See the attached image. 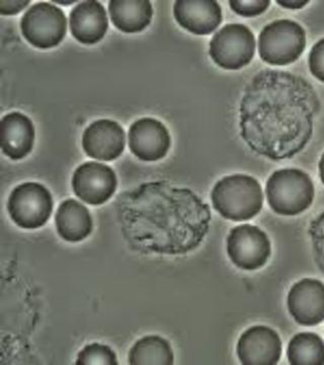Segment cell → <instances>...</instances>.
<instances>
[{
  "label": "cell",
  "instance_id": "8992f818",
  "mask_svg": "<svg viewBox=\"0 0 324 365\" xmlns=\"http://www.w3.org/2000/svg\"><path fill=\"white\" fill-rule=\"evenodd\" d=\"M7 211L18 227L25 230L44 227L52 215L51 193L39 182H23L9 195Z\"/></svg>",
  "mask_w": 324,
  "mask_h": 365
},
{
  "label": "cell",
  "instance_id": "ffe728a7",
  "mask_svg": "<svg viewBox=\"0 0 324 365\" xmlns=\"http://www.w3.org/2000/svg\"><path fill=\"white\" fill-rule=\"evenodd\" d=\"M128 361L131 365H172L174 355L169 341L164 338L157 335L145 336L130 349Z\"/></svg>",
  "mask_w": 324,
  "mask_h": 365
},
{
  "label": "cell",
  "instance_id": "7402d4cb",
  "mask_svg": "<svg viewBox=\"0 0 324 365\" xmlns=\"http://www.w3.org/2000/svg\"><path fill=\"white\" fill-rule=\"evenodd\" d=\"M76 364L117 365V359L116 353L109 346L100 344V343H93V344L86 345L79 352Z\"/></svg>",
  "mask_w": 324,
  "mask_h": 365
},
{
  "label": "cell",
  "instance_id": "484cf974",
  "mask_svg": "<svg viewBox=\"0 0 324 365\" xmlns=\"http://www.w3.org/2000/svg\"><path fill=\"white\" fill-rule=\"evenodd\" d=\"M30 4V1H0V14L4 16H14L20 14Z\"/></svg>",
  "mask_w": 324,
  "mask_h": 365
},
{
  "label": "cell",
  "instance_id": "4316f807",
  "mask_svg": "<svg viewBox=\"0 0 324 365\" xmlns=\"http://www.w3.org/2000/svg\"><path fill=\"white\" fill-rule=\"evenodd\" d=\"M277 2L281 6L289 9H302V7H304L306 4H309V1H282V0H278Z\"/></svg>",
  "mask_w": 324,
  "mask_h": 365
},
{
  "label": "cell",
  "instance_id": "8fae6325",
  "mask_svg": "<svg viewBox=\"0 0 324 365\" xmlns=\"http://www.w3.org/2000/svg\"><path fill=\"white\" fill-rule=\"evenodd\" d=\"M129 148L143 162L162 160L169 153L172 138L167 127L153 118H142L129 129Z\"/></svg>",
  "mask_w": 324,
  "mask_h": 365
},
{
  "label": "cell",
  "instance_id": "277c9868",
  "mask_svg": "<svg viewBox=\"0 0 324 365\" xmlns=\"http://www.w3.org/2000/svg\"><path fill=\"white\" fill-rule=\"evenodd\" d=\"M266 195L276 213L295 216L310 207L315 191L311 178L303 170L283 169L268 178Z\"/></svg>",
  "mask_w": 324,
  "mask_h": 365
},
{
  "label": "cell",
  "instance_id": "4fadbf2b",
  "mask_svg": "<svg viewBox=\"0 0 324 365\" xmlns=\"http://www.w3.org/2000/svg\"><path fill=\"white\" fill-rule=\"evenodd\" d=\"M288 309L299 325L311 327L324 321V284L305 278L295 283L287 299Z\"/></svg>",
  "mask_w": 324,
  "mask_h": 365
},
{
  "label": "cell",
  "instance_id": "7c38bea8",
  "mask_svg": "<svg viewBox=\"0 0 324 365\" xmlns=\"http://www.w3.org/2000/svg\"><path fill=\"white\" fill-rule=\"evenodd\" d=\"M237 356L244 365H275L282 356V341L275 330L254 326L240 336Z\"/></svg>",
  "mask_w": 324,
  "mask_h": 365
},
{
  "label": "cell",
  "instance_id": "2e32d148",
  "mask_svg": "<svg viewBox=\"0 0 324 365\" xmlns=\"http://www.w3.org/2000/svg\"><path fill=\"white\" fill-rule=\"evenodd\" d=\"M72 36L85 45L97 44L109 29L107 11L100 2L88 0L78 4L69 16Z\"/></svg>",
  "mask_w": 324,
  "mask_h": 365
},
{
  "label": "cell",
  "instance_id": "e0dca14e",
  "mask_svg": "<svg viewBox=\"0 0 324 365\" xmlns=\"http://www.w3.org/2000/svg\"><path fill=\"white\" fill-rule=\"evenodd\" d=\"M35 127L30 118L19 112L9 113L1 120V150L13 160L25 158L33 150Z\"/></svg>",
  "mask_w": 324,
  "mask_h": 365
},
{
  "label": "cell",
  "instance_id": "44dd1931",
  "mask_svg": "<svg viewBox=\"0 0 324 365\" xmlns=\"http://www.w3.org/2000/svg\"><path fill=\"white\" fill-rule=\"evenodd\" d=\"M287 357L292 365H323L324 341L315 333H299L288 345Z\"/></svg>",
  "mask_w": 324,
  "mask_h": 365
},
{
  "label": "cell",
  "instance_id": "5b68a950",
  "mask_svg": "<svg viewBox=\"0 0 324 365\" xmlns=\"http://www.w3.org/2000/svg\"><path fill=\"white\" fill-rule=\"evenodd\" d=\"M306 48V33L296 21L277 20L263 29L258 37L261 60L273 66L294 63Z\"/></svg>",
  "mask_w": 324,
  "mask_h": 365
},
{
  "label": "cell",
  "instance_id": "603a6c76",
  "mask_svg": "<svg viewBox=\"0 0 324 365\" xmlns=\"http://www.w3.org/2000/svg\"><path fill=\"white\" fill-rule=\"evenodd\" d=\"M230 7L235 14L244 18H254L265 13L270 6L271 1L268 0H254V1H239L231 0L229 1Z\"/></svg>",
  "mask_w": 324,
  "mask_h": 365
},
{
  "label": "cell",
  "instance_id": "9c48e42d",
  "mask_svg": "<svg viewBox=\"0 0 324 365\" xmlns=\"http://www.w3.org/2000/svg\"><path fill=\"white\" fill-rule=\"evenodd\" d=\"M227 254L237 268L256 271L263 268L270 259L272 246L261 228L242 225L232 228L228 235Z\"/></svg>",
  "mask_w": 324,
  "mask_h": 365
},
{
  "label": "cell",
  "instance_id": "d4e9b609",
  "mask_svg": "<svg viewBox=\"0 0 324 365\" xmlns=\"http://www.w3.org/2000/svg\"><path fill=\"white\" fill-rule=\"evenodd\" d=\"M308 64L312 76L324 83V38L312 47Z\"/></svg>",
  "mask_w": 324,
  "mask_h": 365
},
{
  "label": "cell",
  "instance_id": "cb8c5ba5",
  "mask_svg": "<svg viewBox=\"0 0 324 365\" xmlns=\"http://www.w3.org/2000/svg\"><path fill=\"white\" fill-rule=\"evenodd\" d=\"M309 234L313 242L319 265L324 269V212L312 222Z\"/></svg>",
  "mask_w": 324,
  "mask_h": 365
},
{
  "label": "cell",
  "instance_id": "ac0fdd59",
  "mask_svg": "<svg viewBox=\"0 0 324 365\" xmlns=\"http://www.w3.org/2000/svg\"><path fill=\"white\" fill-rule=\"evenodd\" d=\"M55 225L60 237L70 242L83 241L93 227L90 211L74 199H67L60 204L55 215Z\"/></svg>",
  "mask_w": 324,
  "mask_h": 365
},
{
  "label": "cell",
  "instance_id": "7a4b0ae2",
  "mask_svg": "<svg viewBox=\"0 0 324 365\" xmlns=\"http://www.w3.org/2000/svg\"><path fill=\"white\" fill-rule=\"evenodd\" d=\"M131 199L125 235L136 251L186 255L198 248L208 234L210 208L191 190L148 182Z\"/></svg>",
  "mask_w": 324,
  "mask_h": 365
},
{
  "label": "cell",
  "instance_id": "3957f363",
  "mask_svg": "<svg viewBox=\"0 0 324 365\" xmlns=\"http://www.w3.org/2000/svg\"><path fill=\"white\" fill-rule=\"evenodd\" d=\"M213 207L222 217L232 222H246L263 208V189L258 180L236 174L216 182L211 193Z\"/></svg>",
  "mask_w": 324,
  "mask_h": 365
},
{
  "label": "cell",
  "instance_id": "5bb4252c",
  "mask_svg": "<svg viewBox=\"0 0 324 365\" xmlns=\"http://www.w3.org/2000/svg\"><path fill=\"white\" fill-rule=\"evenodd\" d=\"M126 134L121 125L112 120L93 122L83 135V148L91 158L104 162L117 160L123 153Z\"/></svg>",
  "mask_w": 324,
  "mask_h": 365
},
{
  "label": "cell",
  "instance_id": "83f0119b",
  "mask_svg": "<svg viewBox=\"0 0 324 365\" xmlns=\"http://www.w3.org/2000/svg\"><path fill=\"white\" fill-rule=\"evenodd\" d=\"M319 176H320L321 182H323L324 185V153L323 157L320 158V162H319Z\"/></svg>",
  "mask_w": 324,
  "mask_h": 365
},
{
  "label": "cell",
  "instance_id": "f1b7e54d",
  "mask_svg": "<svg viewBox=\"0 0 324 365\" xmlns=\"http://www.w3.org/2000/svg\"><path fill=\"white\" fill-rule=\"evenodd\" d=\"M57 4H62V6H69V4H73V1L66 2V1H56Z\"/></svg>",
  "mask_w": 324,
  "mask_h": 365
},
{
  "label": "cell",
  "instance_id": "ba28073f",
  "mask_svg": "<svg viewBox=\"0 0 324 365\" xmlns=\"http://www.w3.org/2000/svg\"><path fill=\"white\" fill-rule=\"evenodd\" d=\"M21 30L33 47L50 49L58 46L66 36V16L50 2H38L23 14Z\"/></svg>",
  "mask_w": 324,
  "mask_h": 365
},
{
  "label": "cell",
  "instance_id": "9a60e30c",
  "mask_svg": "<svg viewBox=\"0 0 324 365\" xmlns=\"http://www.w3.org/2000/svg\"><path fill=\"white\" fill-rule=\"evenodd\" d=\"M174 16L182 28L198 36L210 35L222 23V9L215 0H177Z\"/></svg>",
  "mask_w": 324,
  "mask_h": 365
},
{
  "label": "cell",
  "instance_id": "d6986e66",
  "mask_svg": "<svg viewBox=\"0 0 324 365\" xmlns=\"http://www.w3.org/2000/svg\"><path fill=\"white\" fill-rule=\"evenodd\" d=\"M110 20L124 33L142 32L152 20V4L147 0H112L109 4Z\"/></svg>",
  "mask_w": 324,
  "mask_h": 365
},
{
  "label": "cell",
  "instance_id": "52a82bcc",
  "mask_svg": "<svg viewBox=\"0 0 324 365\" xmlns=\"http://www.w3.org/2000/svg\"><path fill=\"white\" fill-rule=\"evenodd\" d=\"M256 52L253 32L242 24H229L213 36L209 54L221 68L239 71L251 63Z\"/></svg>",
  "mask_w": 324,
  "mask_h": 365
},
{
  "label": "cell",
  "instance_id": "6da1fadb",
  "mask_svg": "<svg viewBox=\"0 0 324 365\" xmlns=\"http://www.w3.org/2000/svg\"><path fill=\"white\" fill-rule=\"evenodd\" d=\"M319 109L318 93L301 76L261 71L244 90L240 135L256 155L271 160H287L310 140Z\"/></svg>",
  "mask_w": 324,
  "mask_h": 365
},
{
  "label": "cell",
  "instance_id": "30bf717a",
  "mask_svg": "<svg viewBox=\"0 0 324 365\" xmlns=\"http://www.w3.org/2000/svg\"><path fill=\"white\" fill-rule=\"evenodd\" d=\"M117 181L108 165L88 162L79 165L72 177L74 194L90 205H102L116 192Z\"/></svg>",
  "mask_w": 324,
  "mask_h": 365
}]
</instances>
